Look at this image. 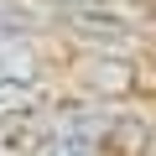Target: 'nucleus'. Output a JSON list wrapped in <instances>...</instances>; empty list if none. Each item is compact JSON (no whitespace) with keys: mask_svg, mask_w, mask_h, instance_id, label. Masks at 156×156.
Returning <instances> with one entry per match:
<instances>
[{"mask_svg":"<svg viewBox=\"0 0 156 156\" xmlns=\"http://www.w3.org/2000/svg\"><path fill=\"white\" fill-rule=\"evenodd\" d=\"M31 73H37V57L26 42H11V37H0V89L5 83H31Z\"/></svg>","mask_w":156,"mask_h":156,"instance_id":"1","label":"nucleus"},{"mask_svg":"<svg viewBox=\"0 0 156 156\" xmlns=\"http://www.w3.org/2000/svg\"><path fill=\"white\" fill-rule=\"evenodd\" d=\"M57 5H94V0H57Z\"/></svg>","mask_w":156,"mask_h":156,"instance_id":"2","label":"nucleus"}]
</instances>
